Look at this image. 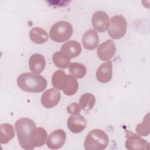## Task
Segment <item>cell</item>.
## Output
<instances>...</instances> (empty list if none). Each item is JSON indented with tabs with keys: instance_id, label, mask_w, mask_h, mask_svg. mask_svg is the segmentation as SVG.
Instances as JSON below:
<instances>
[{
	"instance_id": "cell-1",
	"label": "cell",
	"mask_w": 150,
	"mask_h": 150,
	"mask_svg": "<svg viewBox=\"0 0 150 150\" xmlns=\"http://www.w3.org/2000/svg\"><path fill=\"white\" fill-rule=\"evenodd\" d=\"M17 84L25 91L40 93L46 88L47 82L45 77L39 74L23 73L18 77Z\"/></svg>"
},
{
	"instance_id": "cell-2",
	"label": "cell",
	"mask_w": 150,
	"mask_h": 150,
	"mask_svg": "<svg viewBox=\"0 0 150 150\" xmlns=\"http://www.w3.org/2000/svg\"><path fill=\"white\" fill-rule=\"evenodd\" d=\"M35 122L28 118H21L15 124V128L21 146L25 150H32L29 142V135L33 128L36 127Z\"/></svg>"
},
{
	"instance_id": "cell-3",
	"label": "cell",
	"mask_w": 150,
	"mask_h": 150,
	"mask_svg": "<svg viewBox=\"0 0 150 150\" xmlns=\"http://www.w3.org/2000/svg\"><path fill=\"white\" fill-rule=\"evenodd\" d=\"M109 144L107 134L102 129L91 130L86 136L84 146L86 150H103Z\"/></svg>"
},
{
	"instance_id": "cell-4",
	"label": "cell",
	"mask_w": 150,
	"mask_h": 150,
	"mask_svg": "<svg viewBox=\"0 0 150 150\" xmlns=\"http://www.w3.org/2000/svg\"><path fill=\"white\" fill-rule=\"evenodd\" d=\"M71 25L66 21H59L55 23L50 28L49 36L54 42L62 43L67 41L73 34Z\"/></svg>"
},
{
	"instance_id": "cell-5",
	"label": "cell",
	"mask_w": 150,
	"mask_h": 150,
	"mask_svg": "<svg viewBox=\"0 0 150 150\" xmlns=\"http://www.w3.org/2000/svg\"><path fill=\"white\" fill-rule=\"evenodd\" d=\"M127 22L122 15H115L110 19V26L107 29L109 36L114 39L122 38L127 31Z\"/></svg>"
},
{
	"instance_id": "cell-6",
	"label": "cell",
	"mask_w": 150,
	"mask_h": 150,
	"mask_svg": "<svg viewBox=\"0 0 150 150\" xmlns=\"http://www.w3.org/2000/svg\"><path fill=\"white\" fill-rule=\"evenodd\" d=\"M125 138V146L128 150H145L149 149V143L141 138L139 135L136 134L129 130H126Z\"/></svg>"
},
{
	"instance_id": "cell-7",
	"label": "cell",
	"mask_w": 150,
	"mask_h": 150,
	"mask_svg": "<svg viewBox=\"0 0 150 150\" xmlns=\"http://www.w3.org/2000/svg\"><path fill=\"white\" fill-rule=\"evenodd\" d=\"M110 18L104 11H96L92 16L91 23L93 28L97 32H104L110 26Z\"/></svg>"
},
{
	"instance_id": "cell-8",
	"label": "cell",
	"mask_w": 150,
	"mask_h": 150,
	"mask_svg": "<svg viewBox=\"0 0 150 150\" xmlns=\"http://www.w3.org/2000/svg\"><path fill=\"white\" fill-rule=\"evenodd\" d=\"M47 133L45 129L42 127H35L31 131L29 142L32 149L36 147L43 146L47 141Z\"/></svg>"
},
{
	"instance_id": "cell-9",
	"label": "cell",
	"mask_w": 150,
	"mask_h": 150,
	"mask_svg": "<svg viewBox=\"0 0 150 150\" xmlns=\"http://www.w3.org/2000/svg\"><path fill=\"white\" fill-rule=\"evenodd\" d=\"M115 52V45L114 42L111 39L107 40L97 47V55L103 61L110 60L114 56Z\"/></svg>"
},
{
	"instance_id": "cell-10",
	"label": "cell",
	"mask_w": 150,
	"mask_h": 150,
	"mask_svg": "<svg viewBox=\"0 0 150 150\" xmlns=\"http://www.w3.org/2000/svg\"><path fill=\"white\" fill-rule=\"evenodd\" d=\"M66 139V134L64 130L58 129L53 131L49 136L46 145L52 149H57L62 148Z\"/></svg>"
},
{
	"instance_id": "cell-11",
	"label": "cell",
	"mask_w": 150,
	"mask_h": 150,
	"mask_svg": "<svg viewBox=\"0 0 150 150\" xmlns=\"http://www.w3.org/2000/svg\"><path fill=\"white\" fill-rule=\"evenodd\" d=\"M60 93L54 88L46 90L41 97V103L46 108H51L58 104L60 100Z\"/></svg>"
},
{
	"instance_id": "cell-12",
	"label": "cell",
	"mask_w": 150,
	"mask_h": 150,
	"mask_svg": "<svg viewBox=\"0 0 150 150\" xmlns=\"http://www.w3.org/2000/svg\"><path fill=\"white\" fill-rule=\"evenodd\" d=\"M87 126L86 118L80 114L72 115L67 120V127L73 133H79L83 131Z\"/></svg>"
},
{
	"instance_id": "cell-13",
	"label": "cell",
	"mask_w": 150,
	"mask_h": 150,
	"mask_svg": "<svg viewBox=\"0 0 150 150\" xmlns=\"http://www.w3.org/2000/svg\"><path fill=\"white\" fill-rule=\"evenodd\" d=\"M112 76V64L111 60L102 63L96 71V78L101 83L109 82Z\"/></svg>"
},
{
	"instance_id": "cell-14",
	"label": "cell",
	"mask_w": 150,
	"mask_h": 150,
	"mask_svg": "<svg viewBox=\"0 0 150 150\" xmlns=\"http://www.w3.org/2000/svg\"><path fill=\"white\" fill-rule=\"evenodd\" d=\"M29 65L30 71L35 74H40L46 66V61L44 57L39 53L33 54L29 60Z\"/></svg>"
},
{
	"instance_id": "cell-15",
	"label": "cell",
	"mask_w": 150,
	"mask_h": 150,
	"mask_svg": "<svg viewBox=\"0 0 150 150\" xmlns=\"http://www.w3.org/2000/svg\"><path fill=\"white\" fill-rule=\"evenodd\" d=\"M69 74L62 70L56 71L52 77V83L53 86L57 90L63 91L68 85Z\"/></svg>"
},
{
	"instance_id": "cell-16",
	"label": "cell",
	"mask_w": 150,
	"mask_h": 150,
	"mask_svg": "<svg viewBox=\"0 0 150 150\" xmlns=\"http://www.w3.org/2000/svg\"><path fill=\"white\" fill-rule=\"evenodd\" d=\"M99 42L97 33L93 29H89L83 36L82 43L85 49L91 50L96 49Z\"/></svg>"
},
{
	"instance_id": "cell-17",
	"label": "cell",
	"mask_w": 150,
	"mask_h": 150,
	"mask_svg": "<svg viewBox=\"0 0 150 150\" xmlns=\"http://www.w3.org/2000/svg\"><path fill=\"white\" fill-rule=\"evenodd\" d=\"M61 51L66 53L71 59L78 56L81 52V46L76 40H70L64 43L61 47Z\"/></svg>"
},
{
	"instance_id": "cell-18",
	"label": "cell",
	"mask_w": 150,
	"mask_h": 150,
	"mask_svg": "<svg viewBox=\"0 0 150 150\" xmlns=\"http://www.w3.org/2000/svg\"><path fill=\"white\" fill-rule=\"evenodd\" d=\"M30 40L36 44H42L45 43L49 39L47 32L40 27L33 28L29 32Z\"/></svg>"
},
{
	"instance_id": "cell-19",
	"label": "cell",
	"mask_w": 150,
	"mask_h": 150,
	"mask_svg": "<svg viewBox=\"0 0 150 150\" xmlns=\"http://www.w3.org/2000/svg\"><path fill=\"white\" fill-rule=\"evenodd\" d=\"M1 143L5 144L8 143L15 137L13 127L8 123H3L0 125Z\"/></svg>"
},
{
	"instance_id": "cell-20",
	"label": "cell",
	"mask_w": 150,
	"mask_h": 150,
	"mask_svg": "<svg viewBox=\"0 0 150 150\" xmlns=\"http://www.w3.org/2000/svg\"><path fill=\"white\" fill-rule=\"evenodd\" d=\"M52 59L54 65L57 67L64 69L69 66L71 58L66 53L62 51H59L53 54Z\"/></svg>"
},
{
	"instance_id": "cell-21",
	"label": "cell",
	"mask_w": 150,
	"mask_h": 150,
	"mask_svg": "<svg viewBox=\"0 0 150 150\" xmlns=\"http://www.w3.org/2000/svg\"><path fill=\"white\" fill-rule=\"evenodd\" d=\"M96 98L93 94L91 93H85L83 94L79 100V105L84 111L91 110L95 105Z\"/></svg>"
},
{
	"instance_id": "cell-22",
	"label": "cell",
	"mask_w": 150,
	"mask_h": 150,
	"mask_svg": "<svg viewBox=\"0 0 150 150\" xmlns=\"http://www.w3.org/2000/svg\"><path fill=\"white\" fill-rule=\"evenodd\" d=\"M69 71L71 76L75 78L80 79L83 77L86 73L87 69L84 65L78 62H73L69 65Z\"/></svg>"
},
{
	"instance_id": "cell-23",
	"label": "cell",
	"mask_w": 150,
	"mask_h": 150,
	"mask_svg": "<svg viewBox=\"0 0 150 150\" xmlns=\"http://www.w3.org/2000/svg\"><path fill=\"white\" fill-rule=\"evenodd\" d=\"M138 135L146 137L149 134V114L148 113L144 118L141 123L138 124L135 128Z\"/></svg>"
},
{
	"instance_id": "cell-24",
	"label": "cell",
	"mask_w": 150,
	"mask_h": 150,
	"mask_svg": "<svg viewBox=\"0 0 150 150\" xmlns=\"http://www.w3.org/2000/svg\"><path fill=\"white\" fill-rule=\"evenodd\" d=\"M78 88L79 83L76 79L74 76L69 75L68 85L63 91L66 96H71L74 95L77 91Z\"/></svg>"
},
{
	"instance_id": "cell-25",
	"label": "cell",
	"mask_w": 150,
	"mask_h": 150,
	"mask_svg": "<svg viewBox=\"0 0 150 150\" xmlns=\"http://www.w3.org/2000/svg\"><path fill=\"white\" fill-rule=\"evenodd\" d=\"M67 112L72 115L79 114L81 111V108L77 103H73L67 107Z\"/></svg>"
}]
</instances>
